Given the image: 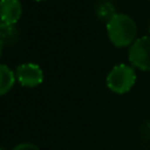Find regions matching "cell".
Returning <instances> with one entry per match:
<instances>
[{
	"instance_id": "obj_5",
	"label": "cell",
	"mask_w": 150,
	"mask_h": 150,
	"mask_svg": "<svg viewBox=\"0 0 150 150\" xmlns=\"http://www.w3.org/2000/svg\"><path fill=\"white\" fill-rule=\"evenodd\" d=\"M1 23L15 25L22 13V5L19 0H1Z\"/></svg>"
},
{
	"instance_id": "obj_1",
	"label": "cell",
	"mask_w": 150,
	"mask_h": 150,
	"mask_svg": "<svg viewBox=\"0 0 150 150\" xmlns=\"http://www.w3.org/2000/svg\"><path fill=\"white\" fill-rule=\"evenodd\" d=\"M107 34L115 47L131 46L136 41L137 26L131 16L124 13L112 14L107 22Z\"/></svg>"
},
{
	"instance_id": "obj_7",
	"label": "cell",
	"mask_w": 150,
	"mask_h": 150,
	"mask_svg": "<svg viewBox=\"0 0 150 150\" xmlns=\"http://www.w3.org/2000/svg\"><path fill=\"white\" fill-rule=\"evenodd\" d=\"M0 32H1V50L5 46L6 42L11 43L13 42L16 36H18V30L14 27V25H6V23H1L0 26Z\"/></svg>"
},
{
	"instance_id": "obj_3",
	"label": "cell",
	"mask_w": 150,
	"mask_h": 150,
	"mask_svg": "<svg viewBox=\"0 0 150 150\" xmlns=\"http://www.w3.org/2000/svg\"><path fill=\"white\" fill-rule=\"evenodd\" d=\"M128 55V59L134 67L150 71V36L144 35L136 39V41L129 47Z\"/></svg>"
},
{
	"instance_id": "obj_4",
	"label": "cell",
	"mask_w": 150,
	"mask_h": 150,
	"mask_svg": "<svg viewBox=\"0 0 150 150\" xmlns=\"http://www.w3.org/2000/svg\"><path fill=\"white\" fill-rule=\"evenodd\" d=\"M16 80L23 87H38L43 81V73L39 64L26 62L21 63L15 69Z\"/></svg>"
},
{
	"instance_id": "obj_10",
	"label": "cell",
	"mask_w": 150,
	"mask_h": 150,
	"mask_svg": "<svg viewBox=\"0 0 150 150\" xmlns=\"http://www.w3.org/2000/svg\"><path fill=\"white\" fill-rule=\"evenodd\" d=\"M149 32H150V26H149Z\"/></svg>"
},
{
	"instance_id": "obj_6",
	"label": "cell",
	"mask_w": 150,
	"mask_h": 150,
	"mask_svg": "<svg viewBox=\"0 0 150 150\" xmlns=\"http://www.w3.org/2000/svg\"><path fill=\"white\" fill-rule=\"evenodd\" d=\"M15 79H16L15 73H13V70L8 66L6 64L0 66V94L1 95L7 94L12 89L15 82Z\"/></svg>"
},
{
	"instance_id": "obj_8",
	"label": "cell",
	"mask_w": 150,
	"mask_h": 150,
	"mask_svg": "<svg viewBox=\"0 0 150 150\" xmlns=\"http://www.w3.org/2000/svg\"><path fill=\"white\" fill-rule=\"evenodd\" d=\"M12 150H40V149L33 143H21L15 148H13Z\"/></svg>"
},
{
	"instance_id": "obj_9",
	"label": "cell",
	"mask_w": 150,
	"mask_h": 150,
	"mask_svg": "<svg viewBox=\"0 0 150 150\" xmlns=\"http://www.w3.org/2000/svg\"><path fill=\"white\" fill-rule=\"evenodd\" d=\"M35 1H43V0H35Z\"/></svg>"
},
{
	"instance_id": "obj_2",
	"label": "cell",
	"mask_w": 150,
	"mask_h": 150,
	"mask_svg": "<svg viewBox=\"0 0 150 150\" xmlns=\"http://www.w3.org/2000/svg\"><path fill=\"white\" fill-rule=\"evenodd\" d=\"M135 82V69L125 63L116 64L107 75V86L116 94H124L129 91L134 87Z\"/></svg>"
},
{
	"instance_id": "obj_11",
	"label": "cell",
	"mask_w": 150,
	"mask_h": 150,
	"mask_svg": "<svg viewBox=\"0 0 150 150\" xmlns=\"http://www.w3.org/2000/svg\"><path fill=\"white\" fill-rule=\"evenodd\" d=\"M1 150H4V149H1Z\"/></svg>"
}]
</instances>
